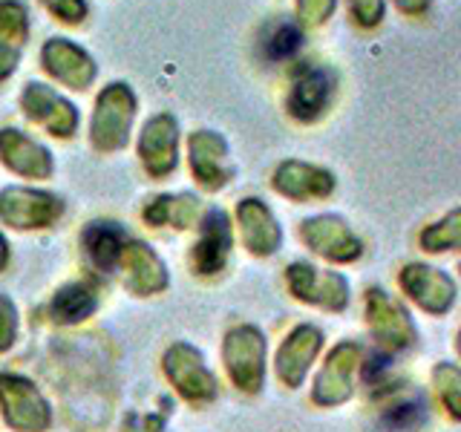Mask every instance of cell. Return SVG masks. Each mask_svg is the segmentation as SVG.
<instances>
[{"label":"cell","instance_id":"13","mask_svg":"<svg viewBox=\"0 0 461 432\" xmlns=\"http://www.w3.org/2000/svg\"><path fill=\"white\" fill-rule=\"evenodd\" d=\"M136 98L124 84H113L101 93L98 107L93 115V144L98 150H119L124 148L130 124H133Z\"/></svg>","mask_w":461,"mask_h":432},{"label":"cell","instance_id":"8","mask_svg":"<svg viewBox=\"0 0 461 432\" xmlns=\"http://www.w3.org/2000/svg\"><path fill=\"white\" fill-rule=\"evenodd\" d=\"M162 369L170 386L187 403H211L220 395V383H216L213 372L208 369L205 355L191 343L176 340L173 346H167V352L162 357Z\"/></svg>","mask_w":461,"mask_h":432},{"label":"cell","instance_id":"14","mask_svg":"<svg viewBox=\"0 0 461 432\" xmlns=\"http://www.w3.org/2000/svg\"><path fill=\"white\" fill-rule=\"evenodd\" d=\"M372 403L378 410V424L386 432H418L427 424V398L403 378L372 395Z\"/></svg>","mask_w":461,"mask_h":432},{"label":"cell","instance_id":"17","mask_svg":"<svg viewBox=\"0 0 461 432\" xmlns=\"http://www.w3.org/2000/svg\"><path fill=\"white\" fill-rule=\"evenodd\" d=\"M237 222L249 254L266 259L283 248V228L263 199H242L237 205Z\"/></svg>","mask_w":461,"mask_h":432},{"label":"cell","instance_id":"34","mask_svg":"<svg viewBox=\"0 0 461 432\" xmlns=\"http://www.w3.org/2000/svg\"><path fill=\"white\" fill-rule=\"evenodd\" d=\"M458 277H461V263H458Z\"/></svg>","mask_w":461,"mask_h":432},{"label":"cell","instance_id":"1","mask_svg":"<svg viewBox=\"0 0 461 432\" xmlns=\"http://www.w3.org/2000/svg\"><path fill=\"white\" fill-rule=\"evenodd\" d=\"M364 320L375 340V352L395 357L410 352L418 343V326L410 309L389 292H384L381 285H372L364 292Z\"/></svg>","mask_w":461,"mask_h":432},{"label":"cell","instance_id":"15","mask_svg":"<svg viewBox=\"0 0 461 432\" xmlns=\"http://www.w3.org/2000/svg\"><path fill=\"white\" fill-rule=\"evenodd\" d=\"M234 234H230V220L222 208H211L199 225V237L191 251V268L196 277H216L225 271Z\"/></svg>","mask_w":461,"mask_h":432},{"label":"cell","instance_id":"9","mask_svg":"<svg viewBox=\"0 0 461 432\" xmlns=\"http://www.w3.org/2000/svg\"><path fill=\"white\" fill-rule=\"evenodd\" d=\"M335 90H338L335 72L321 64H306L294 72L292 86H288L285 110L294 122L314 124L329 112Z\"/></svg>","mask_w":461,"mask_h":432},{"label":"cell","instance_id":"23","mask_svg":"<svg viewBox=\"0 0 461 432\" xmlns=\"http://www.w3.org/2000/svg\"><path fill=\"white\" fill-rule=\"evenodd\" d=\"M95 311H98V294L90 283H67L50 300V317L61 326L84 323Z\"/></svg>","mask_w":461,"mask_h":432},{"label":"cell","instance_id":"21","mask_svg":"<svg viewBox=\"0 0 461 432\" xmlns=\"http://www.w3.org/2000/svg\"><path fill=\"white\" fill-rule=\"evenodd\" d=\"M23 107L29 112V119L50 127L52 136L69 139L76 133V127H78L76 107H72L69 101H64L61 95H55L52 90H47L43 84H29V90L23 95Z\"/></svg>","mask_w":461,"mask_h":432},{"label":"cell","instance_id":"28","mask_svg":"<svg viewBox=\"0 0 461 432\" xmlns=\"http://www.w3.org/2000/svg\"><path fill=\"white\" fill-rule=\"evenodd\" d=\"M386 0H346L352 23L364 32H375L386 21Z\"/></svg>","mask_w":461,"mask_h":432},{"label":"cell","instance_id":"32","mask_svg":"<svg viewBox=\"0 0 461 432\" xmlns=\"http://www.w3.org/2000/svg\"><path fill=\"white\" fill-rule=\"evenodd\" d=\"M9 259H12V251H9V242L6 237L0 234V274H4L9 268Z\"/></svg>","mask_w":461,"mask_h":432},{"label":"cell","instance_id":"11","mask_svg":"<svg viewBox=\"0 0 461 432\" xmlns=\"http://www.w3.org/2000/svg\"><path fill=\"white\" fill-rule=\"evenodd\" d=\"M64 202L35 187H4L0 191V222L18 230L50 228L61 220Z\"/></svg>","mask_w":461,"mask_h":432},{"label":"cell","instance_id":"22","mask_svg":"<svg viewBox=\"0 0 461 432\" xmlns=\"http://www.w3.org/2000/svg\"><path fill=\"white\" fill-rule=\"evenodd\" d=\"M191 165L194 176L202 187L208 191H220L228 184L230 170H228V148L220 136L213 133H194L191 139Z\"/></svg>","mask_w":461,"mask_h":432},{"label":"cell","instance_id":"2","mask_svg":"<svg viewBox=\"0 0 461 432\" xmlns=\"http://www.w3.org/2000/svg\"><path fill=\"white\" fill-rule=\"evenodd\" d=\"M266 357L268 343L266 335L251 323H240L228 328L222 340V364L228 381L245 395H259L266 386Z\"/></svg>","mask_w":461,"mask_h":432},{"label":"cell","instance_id":"30","mask_svg":"<svg viewBox=\"0 0 461 432\" xmlns=\"http://www.w3.org/2000/svg\"><path fill=\"white\" fill-rule=\"evenodd\" d=\"M338 0H297V18L306 26H323L335 14Z\"/></svg>","mask_w":461,"mask_h":432},{"label":"cell","instance_id":"10","mask_svg":"<svg viewBox=\"0 0 461 432\" xmlns=\"http://www.w3.org/2000/svg\"><path fill=\"white\" fill-rule=\"evenodd\" d=\"M323 328H317L314 323H300L283 338L277 355H274V374L285 389L303 386L317 355L323 352Z\"/></svg>","mask_w":461,"mask_h":432},{"label":"cell","instance_id":"33","mask_svg":"<svg viewBox=\"0 0 461 432\" xmlns=\"http://www.w3.org/2000/svg\"><path fill=\"white\" fill-rule=\"evenodd\" d=\"M456 352H458V357H461V328H458V335H456Z\"/></svg>","mask_w":461,"mask_h":432},{"label":"cell","instance_id":"20","mask_svg":"<svg viewBox=\"0 0 461 432\" xmlns=\"http://www.w3.org/2000/svg\"><path fill=\"white\" fill-rule=\"evenodd\" d=\"M127 242H130L127 230L119 222H107V220L90 222L81 234V248L86 259H90V266L101 274L119 271V259L127 248Z\"/></svg>","mask_w":461,"mask_h":432},{"label":"cell","instance_id":"29","mask_svg":"<svg viewBox=\"0 0 461 432\" xmlns=\"http://www.w3.org/2000/svg\"><path fill=\"white\" fill-rule=\"evenodd\" d=\"M18 340V306L9 294L0 292V355L9 352Z\"/></svg>","mask_w":461,"mask_h":432},{"label":"cell","instance_id":"27","mask_svg":"<svg viewBox=\"0 0 461 432\" xmlns=\"http://www.w3.org/2000/svg\"><path fill=\"white\" fill-rule=\"evenodd\" d=\"M263 47H266V55L271 58V61H285V58L297 55V50L303 47V29L292 21L271 23Z\"/></svg>","mask_w":461,"mask_h":432},{"label":"cell","instance_id":"12","mask_svg":"<svg viewBox=\"0 0 461 432\" xmlns=\"http://www.w3.org/2000/svg\"><path fill=\"white\" fill-rule=\"evenodd\" d=\"M271 187L280 196L306 205V202L329 199L331 194H335L338 179L329 167L300 162V158H285V162H280L277 167H274Z\"/></svg>","mask_w":461,"mask_h":432},{"label":"cell","instance_id":"26","mask_svg":"<svg viewBox=\"0 0 461 432\" xmlns=\"http://www.w3.org/2000/svg\"><path fill=\"white\" fill-rule=\"evenodd\" d=\"M432 381V395H436L438 410L450 418V421L461 424V366L441 360L429 372Z\"/></svg>","mask_w":461,"mask_h":432},{"label":"cell","instance_id":"6","mask_svg":"<svg viewBox=\"0 0 461 432\" xmlns=\"http://www.w3.org/2000/svg\"><path fill=\"white\" fill-rule=\"evenodd\" d=\"M398 288L418 311L429 317L450 314L458 300V285L444 268L429 263H407L398 271Z\"/></svg>","mask_w":461,"mask_h":432},{"label":"cell","instance_id":"16","mask_svg":"<svg viewBox=\"0 0 461 432\" xmlns=\"http://www.w3.org/2000/svg\"><path fill=\"white\" fill-rule=\"evenodd\" d=\"M119 271H122L124 288L136 297L162 294L170 283V274H167V266L162 263V256H158L150 245L136 242V239L127 242V248L119 259Z\"/></svg>","mask_w":461,"mask_h":432},{"label":"cell","instance_id":"5","mask_svg":"<svg viewBox=\"0 0 461 432\" xmlns=\"http://www.w3.org/2000/svg\"><path fill=\"white\" fill-rule=\"evenodd\" d=\"M0 412L14 432H47L52 427V407L41 389L14 372H0Z\"/></svg>","mask_w":461,"mask_h":432},{"label":"cell","instance_id":"25","mask_svg":"<svg viewBox=\"0 0 461 432\" xmlns=\"http://www.w3.org/2000/svg\"><path fill=\"white\" fill-rule=\"evenodd\" d=\"M199 216V202L191 194L158 196L144 208V222L153 228H191Z\"/></svg>","mask_w":461,"mask_h":432},{"label":"cell","instance_id":"4","mask_svg":"<svg viewBox=\"0 0 461 432\" xmlns=\"http://www.w3.org/2000/svg\"><path fill=\"white\" fill-rule=\"evenodd\" d=\"M297 237L312 254L323 256L331 266H352L364 256V239L338 213H317L303 220Z\"/></svg>","mask_w":461,"mask_h":432},{"label":"cell","instance_id":"7","mask_svg":"<svg viewBox=\"0 0 461 432\" xmlns=\"http://www.w3.org/2000/svg\"><path fill=\"white\" fill-rule=\"evenodd\" d=\"M285 285L294 300L314 309L340 314L349 306V280L338 271L317 268L306 259H297L285 268Z\"/></svg>","mask_w":461,"mask_h":432},{"label":"cell","instance_id":"18","mask_svg":"<svg viewBox=\"0 0 461 432\" xmlns=\"http://www.w3.org/2000/svg\"><path fill=\"white\" fill-rule=\"evenodd\" d=\"M139 156L144 170L156 179L170 176L179 165V130L170 115H156L144 124V133L139 139Z\"/></svg>","mask_w":461,"mask_h":432},{"label":"cell","instance_id":"3","mask_svg":"<svg viewBox=\"0 0 461 432\" xmlns=\"http://www.w3.org/2000/svg\"><path fill=\"white\" fill-rule=\"evenodd\" d=\"M364 357H366V346L357 340H340L338 346H331L312 383L314 407H321V410L343 407V403L355 395Z\"/></svg>","mask_w":461,"mask_h":432},{"label":"cell","instance_id":"24","mask_svg":"<svg viewBox=\"0 0 461 432\" xmlns=\"http://www.w3.org/2000/svg\"><path fill=\"white\" fill-rule=\"evenodd\" d=\"M418 248L429 256L461 254V208L447 211L418 230Z\"/></svg>","mask_w":461,"mask_h":432},{"label":"cell","instance_id":"19","mask_svg":"<svg viewBox=\"0 0 461 432\" xmlns=\"http://www.w3.org/2000/svg\"><path fill=\"white\" fill-rule=\"evenodd\" d=\"M0 158L9 170L26 179H50L52 156L43 144L23 136L21 130H4L0 133Z\"/></svg>","mask_w":461,"mask_h":432},{"label":"cell","instance_id":"31","mask_svg":"<svg viewBox=\"0 0 461 432\" xmlns=\"http://www.w3.org/2000/svg\"><path fill=\"white\" fill-rule=\"evenodd\" d=\"M386 4H393V9L398 14H403V18L424 21V18H429L432 4H436V0H386Z\"/></svg>","mask_w":461,"mask_h":432}]
</instances>
